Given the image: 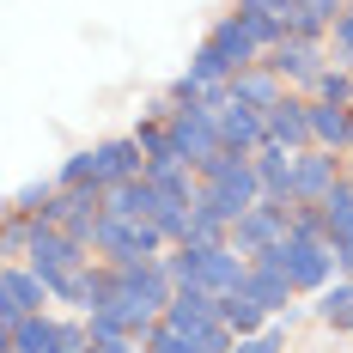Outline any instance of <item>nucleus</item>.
Here are the masks:
<instances>
[{
	"instance_id": "obj_20",
	"label": "nucleus",
	"mask_w": 353,
	"mask_h": 353,
	"mask_svg": "<svg viewBox=\"0 0 353 353\" xmlns=\"http://www.w3.org/2000/svg\"><path fill=\"white\" fill-rule=\"evenodd\" d=\"M244 292L268 311V317H292V299H299V286L286 281L281 268H256V262H250V286Z\"/></svg>"
},
{
	"instance_id": "obj_32",
	"label": "nucleus",
	"mask_w": 353,
	"mask_h": 353,
	"mask_svg": "<svg viewBox=\"0 0 353 353\" xmlns=\"http://www.w3.org/2000/svg\"><path fill=\"white\" fill-rule=\"evenodd\" d=\"M305 12H317V19H329V31H335V19L347 12V0H299Z\"/></svg>"
},
{
	"instance_id": "obj_24",
	"label": "nucleus",
	"mask_w": 353,
	"mask_h": 353,
	"mask_svg": "<svg viewBox=\"0 0 353 353\" xmlns=\"http://www.w3.org/2000/svg\"><path fill=\"white\" fill-rule=\"evenodd\" d=\"M31 238H37V219L6 208V219H0V256L6 262H31Z\"/></svg>"
},
{
	"instance_id": "obj_12",
	"label": "nucleus",
	"mask_w": 353,
	"mask_h": 353,
	"mask_svg": "<svg viewBox=\"0 0 353 353\" xmlns=\"http://www.w3.org/2000/svg\"><path fill=\"white\" fill-rule=\"evenodd\" d=\"M92 152H98V183H134V176H146V146L134 141V134H110V141H92Z\"/></svg>"
},
{
	"instance_id": "obj_31",
	"label": "nucleus",
	"mask_w": 353,
	"mask_h": 353,
	"mask_svg": "<svg viewBox=\"0 0 353 353\" xmlns=\"http://www.w3.org/2000/svg\"><path fill=\"white\" fill-rule=\"evenodd\" d=\"M238 12H274V19H292L299 0H238Z\"/></svg>"
},
{
	"instance_id": "obj_1",
	"label": "nucleus",
	"mask_w": 353,
	"mask_h": 353,
	"mask_svg": "<svg viewBox=\"0 0 353 353\" xmlns=\"http://www.w3.org/2000/svg\"><path fill=\"white\" fill-rule=\"evenodd\" d=\"M165 268L176 286H201L213 299H232L250 286V256H238L232 244H171Z\"/></svg>"
},
{
	"instance_id": "obj_10",
	"label": "nucleus",
	"mask_w": 353,
	"mask_h": 353,
	"mask_svg": "<svg viewBox=\"0 0 353 353\" xmlns=\"http://www.w3.org/2000/svg\"><path fill=\"white\" fill-rule=\"evenodd\" d=\"M268 68L281 73L292 92H305V98H311V85H317L323 68H329V43H311V37H286L281 49L268 55Z\"/></svg>"
},
{
	"instance_id": "obj_2",
	"label": "nucleus",
	"mask_w": 353,
	"mask_h": 353,
	"mask_svg": "<svg viewBox=\"0 0 353 353\" xmlns=\"http://www.w3.org/2000/svg\"><path fill=\"white\" fill-rule=\"evenodd\" d=\"M256 268H281L299 292H323V286L341 281V268H335V244H305V238L274 244L268 256H256Z\"/></svg>"
},
{
	"instance_id": "obj_9",
	"label": "nucleus",
	"mask_w": 353,
	"mask_h": 353,
	"mask_svg": "<svg viewBox=\"0 0 353 353\" xmlns=\"http://www.w3.org/2000/svg\"><path fill=\"white\" fill-rule=\"evenodd\" d=\"M98 256L85 244H73L61 225H43L37 219V238H31V268L43 274V281H61V274H79V268H92Z\"/></svg>"
},
{
	"instance_id": "obj_13",
	"label": "nucleus",
	"mask_w": 353,
	"mask_h": 353,
	"mask_svg": "<svg viewBox=\"0 0 353 353\" xmlns=\"http://www.w3.org/2000/svg\"><path fill=\"white\" fill-rule=\"evenodd\" d=\"M165 323H171L176 335H201V329H213V323H225V299H213V292H201V286H176Z\"/></svg>"
},
{
	"instance_id": "obj_29",
	"label": "nucleus",
	"mask_w": 353,
	"mask_h": 353,
	"mask_svg": "<svg viewBox=\"0 0 353 353\" xmlns=\"http://www.w3.org/2000/svg\"><path fill=\"white\" fill-rule=\"evenodd\" d=\"M347 305H353V281H347V274H341L335 286H323V292H317V317H323V323H335Z\"/></svg>"
},
{
	"instance_id": "obj_11",
	"label": "nucleus",
	"mask_w": 353,
	"mask_h": 353,
	"mask_svg": "<svg viewBox=\"0 0 353 353\" xmlns=\"http://www.w3.org/2000/svg\"><path fill=\"white\" fill-rule=\"evenodd\" d=\"M341 176H347V159H341V152H323V146L299 152V201H292V208H323Z\"/></svg>"
},
{
	"instance_id": "obj_23",
	"label": "nucleus",
	"mask_w": 353,
	"mask_h": 353,
	"mask_svg": "<svg viewBox=\"0 0 353 353\" xmlns=\"http://www.w3.org/2000/svg\"><path fill=\"white\" fill-rule=\"evenodd\" d=\"M268 323H274V317H268V311H262V305H256L250 292H232V299H225V329H232L238 341H250V335H262Z\"/></svg>"
},
{
	"instance_id": "obj_30",
	"label": "nucleus",
	"mask_w": 353,
	"mask_h": 353,
	"mask_svg": "<svg viewBox=\"0 0 353 353\" xmlns=\"http://www.w3.org/2000/svg\"><path fill=\"white\" fill-rule=\"evenodd\" d=\"M292 238H305V244H329L323 208H292Z\"/></svg>"
},
{
	"instance_id": "obj_25",
	"label": "nucleus",
	"mask_w": 353,
	"mask_h": 353,
	"mask_svg": "<svg viewBox=\"0 0 353 353\" xmlns=\"http://www.w3.org/2000/svg\"><path fill=\"white\" fill-rule=\"evenodd\" d=\"M55 195H61V183H55V176H31V183H19V189H12V201H6V208H12V213H31V219H43Z\"/></svg>"
},
{
	"instance_id": "obj_16",
	"label": "nucleus",
	"mask_w": 353,
	"mask_h": 353,
	"mask_svg": "<svg viewBox=\"0 0 353 353\" xmlns=\"http://www.w3.org/2000/svg\"><path fill=\"white\" fill-rule=\"evenodd\" d=\"M219 146H232V152L256 159V152L268 146V122H262V110H250V104H225V110H219Z\"/></svg>"
},
{
	"instance_id": "obj_26",
	"label": "nucleus",
	"mask_w": 353,
	"mask_h": 353,
	"mask_svg": "<svg viewBox=\"0 0 353 353\" xmlns=\"http://www.w3.org/2000/svg\"><path fill=\"white\" fill-rule=\"evenodd\" d=\"M55 183H61V189H104V183H98V152H92V146L68 152L61 171H55Z\"/></svg>"
},
{
	"instance_id": "obj_5",
	"label": "nucleus",
	"mask_w": 353,
	"mask_h": 353,
	"mask_svg": "<svg viewBox=\"0 0 353 353\" xmlns=\"http://www.w3.org/2000/svg\"><path fill=\"white\" fill-rule=\"evenodd\" d=\"M37 311H55V292L31 262H6L0 268V323H25Z\"/></svg>"
},
{
	"instance_id": "obj_7",
	"label": "nucleus",
	"mask_w": 353,
	"mask_h": 353,
	"mask_svg": "<svg viewBox=\"0 0 353 353\" xmlns=\"http://www.w3.org/2000/svg\"><path fill=\"white\" fill-rule=\"evenodd\" d=\"M165 134H171V146L189 159V165H201V159L219 152V110H208V104H176L171 122H165Z\"/></svg>"
},
{
	"instance_id": "obj_35",
	"label": "nucleus",
	"mask_w": 353,
	"mask_h": 353,
	"mask_svg": "<svg viewBox=\"0 0 353 353\" xmlns=\"http://www.w3.org/2000/svg\"><path fill=\"white\" fill-rule=\"evenodd\" d=\"M347 159H353V128H347Z\"/></svg>"
},
{
	"instance_id": "obj_14",
	"label": "nucleus",
	"mask_w": 353,
	"mask_h": 353,
	"mask_svg": "<svg viewBox=\"0 0 353 353\" xmlns=\"http://www.w3.org/2000/svg\"><path fill=\"white\" fill-rule=\"evenodd\" d=\"M256 176H262V201H299V152H286V146H262L256 152Z\"/></svg>"
},
{
	"instance_id": "obj_15",
	"label": "nucleus",
	"mask_w": 353,
	"mask_h": 353,
	"mask_svg": "<svg viewBox=\"0 0 353 353\" xmlns=\"http://www.w3.org/2000/svg\"><path fill=\"white\" fill-rule=\"evenodd\" d=\"M262 122H268V141L274 146H286V152H311V98H305V92H292L286 104H274Z\"/></svg>"
},
{
	"instance_id": "obj_4",
	"label": "nucleus",
	"mask_w": 353,
	"mask_h": 353,
	"mask_svg": "<svg viewBox=\"0 0 353 353\" xmlns=\"http://www.w3.org/2000/svg\"><path fill=\"white\" fill-rule=\"evenodd\" d=\"M286 238H292V208H286V201H256V208L232 225V250L250 256V262L268 256L274 244H286Z\"/></svg>"
},
{
	"instance_id": "obj_27",
	"label": "nucleus",
	"mask_w": 353,
	"mask_h": 353,
	"mask_svg": "<svg viewBox=\"0 0 353 353\" xmlns=\"http://www.w3.org/2000/svg\"><path fill=\"white\" fill-rule=\"evenodd\" d=\"M311 98H323V104H341V110H353V68H323V79L311 85Z\"/></svg>"
},
{
	"instance_id": "obj_22",
	"label": "nucleus",
	"mask_w": 353,
	"mask_h": 353,
	"mask_svg": "<svg viewBox=\"0 0 353 353\" xmlns=\"http://www.w3.org/2000/svg\"><path fill=\"white\" fill-rule=\"evenodd\" d=\"M323 225H329V244H353V171L329 189V201H323Z\"/></svg>"
},
{
	"instance_id": "obj_33",
	"label": "nucleus",
	"mask_w": 353,
	"mask_h": 353,
	"mask_svg": "<svg viewBox=\"0 0 353 353\" xmlns=\"http://www.w3.org/2000/svg\"><path fill=\"white\" fill-rule=\"evenodd\" d=\"M335 268H341V274L353 281V244H335Z\"/></svg>"
},
{
	"instance_id": "obj_8",
	"label": "nucleus",
	"mask_w": 353,
	"mask_h": 353,
	"mask_svg": "<svg viewBox=\"0 0 353 353\" xmlns=\"http://www.w3.org/2000/svg\"><path fill=\"white\" fill-rule=\"evenodd\" d=\"M201 43H208L213 55H219V61L232 68V79H238L244 68H262V61H268V49H262V43L250 37L244 12H219V19L208 25V37H201Z\"/></svg>"
},
{
	"instance_id": "obj_34",
	"label": "nucleus",
	"mask_w": 353,
	"mask_h": 353,
	"mask_svg": "<svg viewBox=\"0 0 353 353\" xmlns=\"http://www.w3.org/2000/svg\"><path fill=\"white\" fill-rule=\"evenodd\" d=\"M329 329H335V335H353V305H347V311H341L335 323H329Z\"/></svg>"
},
{
	"instance_id": "obj_6",
	"label": "nucleus",
	"mask_w": 353,
	"mask_h": 353,
	"mask_svg": "<svg viewBox=\"0 0 353 353\" xmlns=\"http://www.w3.org/2000/svg\"><path fill=\"white\" fill-rule=\"evenodd\" d=\"M116 292L128 299V305H141L152 317H165L176 299V281L171 268H165V256H152V262H128V268H116Z\"/></svg>"
},
{
	"instance_id": "obj_18",
	"label": "nucleus",
	"mask_w": 353,
	"mask_h": 353,
	"mask_svg": "<svg viewBox=\"0 0 353 353\" xmlns=\"http://www.w3.org/2000/svg\"><path fill=\"white\" fill-rule=\"evenodd\" d=\"M159 208H165V189L146 183V176H134V183H110L104 189V213L110 219H152Z\"/></svg>"
},
{
	"instance_id": "obj_3",
	"label": "nucleus",
	"mask_w": 353,
	"mask_h": 353,
	"mask_svg": "<svg viewBox=\"0 0 353 353\" xmlns=\"http://www.w3.org/2000/svg\"><path fill=\"white\" fill-rule=\"evenodd\" d=\"M165 250H171V238H165L152 219H110L104 213L92 256L110 262V268H128V262H152V256H165Z\"/></svg>"
},
{
	"instance_id": "obj_21",
	"label": "nucleus",
	"mask_w": 353,
	"mask_h": 353,
	"mask_svg": "<svg viewBox=\"0 0 353 353\" xmlns=\"http://www.w3.org/2000/svg\"><path fill=\"white\" fill-rule=\"evenodd\" d=\"M347 128H353V110L311 98V146H323V152H341V159H347Z\"/></svg>"
},
{
	"instance_id": "obj_19",
	"label": "nucleus",
	"mask_w": 353,
	"mask_h": 353,
	"mask_svg": "<svg viewBox=\"0 0 353 353\" xmlns=\"http://www.w3.org/2000/svg\"><path fill=\"white\" fill-rule=\"evenodd\" d=\"M195 176H201V183H219V189H250V195H262V176H256V159L232 152V146H219L213 159H201V165H195Z\"/></svg>"
},
{
	"instance_id": "obj_28",
	"label": "nucleus",
	"mask_w": 353,
	"mask_h": 353,
	"mask_svg": "<svg viewBox=\"0 0 353 353\" xmlns=\"http://www.w3.org/2000/svg\"><path fill=\"white\" fill-rule=\"evenodd\" d=\"M329 61L335 68H353V0H347V12L335 19V31H329Z\"/></svg>"
},
{
	"instance_id": "obj_17",
	"label": "nucleus",
	"mask_w": 353,
	"mask_h": 353,
	"mask_svg": "<svg viewBox=\"0 0 353 353\" xmlns=\"http://www.w3.org/2000/svg\"><path fill=\"white\" fill-rule=\"evenodd\" d=\"M286 98H292V85H286L268 61H262V68H244L238 79H232V104H250V110H262V116H268L274 104H286Z\"/></svg>"
}]
</instances>
